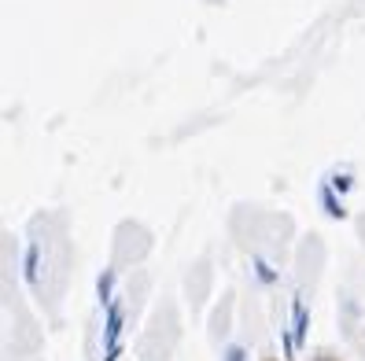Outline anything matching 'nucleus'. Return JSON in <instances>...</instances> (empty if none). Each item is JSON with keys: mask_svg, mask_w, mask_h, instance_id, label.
I'll return each instance as SVG.
<instances>
[{"mask_svg": "<svg viewBox=\"0 0 365 361\" xmlns=\"http://www.w3.org/2000/svg\"><path fill=\"white\" fill-rule=\"evenodd\" d=\"M317 361H339V357H332V354H321Z\"/></svg>", "mask_w": 365, "mask_h": 361, "instance_id": "nucleus-1", "label": "nucleus"}, {"mask_svg": "<svg viewBox=\"0 0 365 361\" xmlns=\"http://www.w3.org/2000/svg\"><path fill=\"white\" fill-rule=\"evenodd\" d=\"M266 361H273V357H266Z\"/></svg>", "mask_w": 365, "mask_h": 361, "instance_id": "nucleus-2", "label": "nucleus"}]
</instances>
